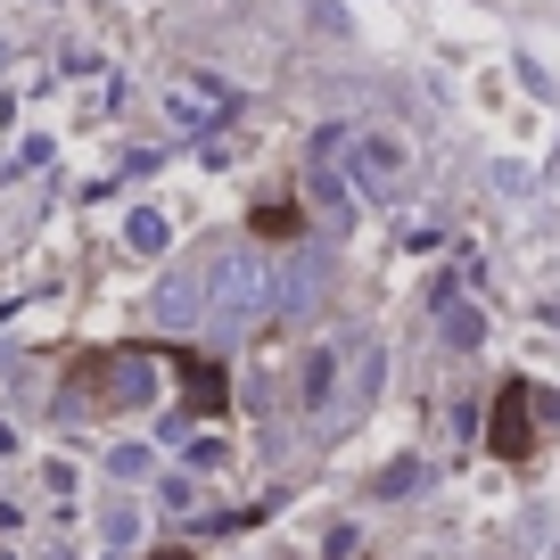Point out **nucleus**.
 <instances>
[{
	"label": "nucleus",
	"instance_id": "obj_1",
	"mask_svg": "<svg viewBox=\"0 0 560 560\" xmlns=\"http://www.w3.org/2000/svg\"><path fill=\"white\" fill-rule=\"evenodd\" d=\"M165 560H182V552H165Z\"/></svg>",
	"mask_w": 560,
	"mask_h": 560
}]
</instances>
